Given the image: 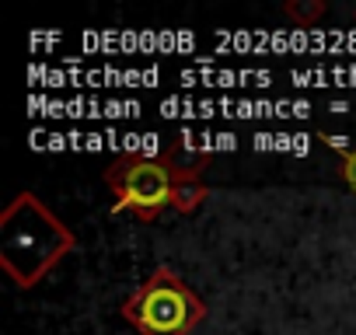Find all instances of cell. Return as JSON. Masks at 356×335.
I'll return each instance as SVG.
<instances>
[{"instance_id":"4","label":"cell","mask_w":356,"mask_h":335,"mask_svg":"<svg viewBox=\"0 0 356 335\" xmlns=\"http://www.w3.org/2000/svg\"><path fill=\"white\" fill-rule=\"evenodd\" d=\"M332 150H349V136H321Z\"/></svg>"},{"instance_id":"5","label":"cell","mask_w":356,"mask_h":335,"mask_svg":"<svg viewBox=\"0 0 356 335\" xmlns=\"http://www.w3.org/2000/svg\"><path fill=\"white\" fill-rule=\"evenodd\" d=\"M140 150H143V154H154V150H157V136H154V133H143V136H140Z\"/></svg>"},{"instance_id":"1","label":"cell","mask_w":356,"mask_h":335,"mask_svg":"<svg viewBox=\"0 0 356 335\" xmlns=\"http://www.w3.org/2000/svg\"><path fill=\"white\" fill-rule=\"evenodd\" d=\"M171 193V182H168V172L154 161H140L129 168V175L122 179V199L115 210L122 206H136V210H154L168 199Z\"/></svg>"},{"instance_id":"2","label":"cell","mask_w":356,"mask_h":335,"mask_svg":"<svg viewBox=\"0 0 356 335\" xmlns=\"http://www.w3.org/2000/svg\"><path fill=\"white\" fill-rule=\"evenodd\" d=\"M140 321H143V328H150L157 335H171L178 328H186L189 300L182 297V290H175V286H154L143 297V304H140Z\"/></svg>"},{"instance_id":"3","label":"cell","mask_w":356,"mask_h":335,"mask_svg":"<svg viewBox=\"0 0 356 335\" xmlns=\"http://www.w3.org/2000/svg\"><path fill=\"white\" fill-rule=\"evenodd\" d=\"M346 182H349V186L356 189V150H353V154L346 157Z\"/></svg>"}]
</instances>
